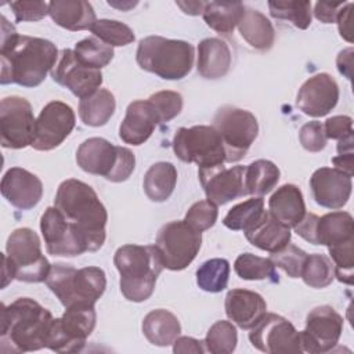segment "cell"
<instances>
[{
    "instance_id": "1",
    "label": "cell",
    "mask_w": 354,
    "mask_h": 354,
    "mask_svg": "<svg viewBox=\"0 0 354 354\" xmlns=\"http://www.w3.org/2000/svg\"><path fill=\"white\" fill-rule=\"evenodd\" d=\"M58 55L54 43L41 37L18 35L14 26L1 15V84L39 86L55 66Z\"/></svg>"
},
{
    "instance_id": "2",
    "label": "cell",
    "mask_w": 354,
    "mask_h": 354,
    "mask_svg": "<svg viewBox=\"0 0 354 354\" xmlns=\"http://www.w3.org/2000/svg\"><path fill=\"white\" fill-rule=\"evenodd\" d=\"M0 351L3 354L28 353L47 346L53 314L30 297H19L1 304Z\"/></svg>"
},
{
    "instance_id": "3",
    "label": "cell",
    "mask_w": 354,
    "mask_h": 354,
    "mask_svg": "<svg viewBox=\"0 0 354 354\" xmlns=\"http://www.w3.org/2000/svg\"><path fill=\"white\" fill-rule=\"evenodd\" d=\"M54 206L79 230L88 252L102 248L106 238L108 213L88 184L76 178L62 181L57 189Z\"/></svg>"
},
{
    "instance_id": "4",
    "label": "cell",
    "mask_w": 354,
    "mask_h": 354,
    "mask_svg": "<svg viewBox=\"0 0 354 354\" xmlns=\"http://www.w3.org/2000/svg\"><path fill=\"white\" fill-rule=\"evenodd\" d=\"M113 263L120 274V292L134 303L151 297L165 268L155 245H123L115 252Z\"/></svg>"
},
{
    "instance_id": "5",
    "label": "cell",
    "mask_w": 354,
    "mask_h": 354,
    "mask_svg": "<svg viewBox=\"0 0 354 354\" xmlns=\"http://www.w3.org/2000/svg\"><path fill=\"white\" fill-rule=\"evenodd\" d=\"M194 47L184 40L148 36L140 40L136 59L141 69L166 80L185 77L194 65Z\"/></svg>"
},
{
    "instance_id": "6",
    "label": "cell",
    "mask_w": 354,
    "mask_h": 354,
    "mask_svg": "<svg viewBox=\"0 0 354 354\" xmlns=\"http://www.w3.org/2000/svg\"><path fill=\"white\" fill-rule=\"evenodd\" d=\"M50 290L66 308L73 304H95L106 288V277L100 267H75L53 264L46 279Z\"/></svg>"
},
{
    "instance_id": "7",
    "label": "cell",
    "mask_w": 354,
    "mask_h": 354,
    "mask_svg": "<svg viewBox=\"0 0 354 354\" xmlns=\"http://www.w3.org/2000/svg\"><path fill=\"white\" fill-rule=\"evenodd\" d=\"M76 162L83 171L112 183L126 181L136 167V156L129 148L116 147L101 137L83 141L77 148Z\"/></svg>"
},
{
    "instance_id": "8",
    "label": "cell",
    "mask_w": 354,
    "mask_h": 354,
    "mask_svg": "<svg viewBox=\"0 0 354 354\" xmlns=\"http://www.w3.org/2000/svg\"><path fill=\"white\" fill-rule=\"evenodd\" d=\"M6 252L15 279L29 283L46 282L51 264L43 254L40 239L33 230H14L7 239Z\"/></svg>"
},
{
    "instance_id": "9",
    "label": "cell",
    "mask_w": 354,
    "mask_h": 354,
    "mask_svg": "<svg viewBox=\"0 0 354 354\" xmlns=\"http://www.w3.org/2000/svg\"><path fill=\"white\" fill-rule=\"evenodd\" d=\"M95 321L94 304L66 307L62 317L53 319L46 347L61 354L82 351L87 337L94 330Z\"/></svg>"
},
{
    "instance_id": "10",
    "label": "cell",
    "mask_w": 354,
    "mask_h": 354,
    "mask_svg": "<svg viewBox=\"0 0 354 354\" xmlns=\"http://www.w3.org/2000/svg\"><path fill=\"white\" fill-rule=\"evenodd\" d=\"M176 156L185 163L212 167L225 162L223 140L213 126L180 127L173 138Z\"/></svg>"
},
{
    "instance_id": "11",
    "label": "cell",
    "mask_w": 354,
    "mask_h": 354,
    "mask_svg": "<svg viewBox=\"0 0 354 354\" xmlns=\"http://www.w3.org/2000/svg\"><path fill=\"white\" fill-rule=\"evenodd\" d=\"M213 127L223 140L225 162L230 163L241 160L259 134L256 116L246 109L231 105L221 106L216 112L213 118Z\"/></svg>"
},
{
    "instance_id": "12",
    "label": "cell",
    "mask_w": 354,
    "mask_h": 354,
    "mask_svg": "<svg viewBox=\"0 0 354 354\" xmlns=\"http://www.w3.org/2000/svg\"><path fill=\"white\" fill-rule=\"evenodd\" d=\"M201 245V232L191 228L184 220L170 221L162 225L155 242L163 267L171 271L187 268L196 257Z\"/></svg>"
},
{
    "instance_id": "13",
    "label": "cell",
    "mask_w": 354,
    "mask_h": 354,
    "mask_svg": "<svg viewBox=\"0 0 354 354\" xmlns=\"http://www.w3.org/2000/svg\"><path fill=\"white\" fill-rule=\"evenodd\" d=\"M36 119L28 100L18 95L6 97L0 102L1 145L10 149H22L32 145Z\"/></svg>"
},
{
    "instance_id": "14",
    "label": "cell",
    "mask_w": 354,
    "mask_h": 354,
    "mask_svg": "<svg viewBox=\"0 0 354 354\" xmlns=\"http://www.w3.org/2000/svg\"><path fill=\"white\" fill-rule=\"evenodd\" d=\"M249 340L253 347L268 354H300V332L286 318L266 313L250 329Z\"/></svg>"
},
{
    "instance_id": "15",
    "label": "cell",
    "mask_w": 354,
    "mask_h": 354,
    "mask_svg": "<svg viewBox=\"0 0 354 354\" xmlns=\"http://www.w3.org/2000/svg\"><path fill=\"white\" fill-rule=\"evenodd\" d=\"M299 236L313 245L332 246L354 239V220L347 212H330L321 217L314 213H306L301 221L295 227Z\"/></svg>"
},
{
    "instance_id": "16",
    "label": "cell",
    "mask_w": 354,
    "mask_h": 354,
    "mask_svg": "<svg viewBox=\"0 0 354 354\" xmlns=\"http://www.w3.org/2000/svg\"><path fill=\"white\" fill-rule=\"evenodd\" d=\"M343 332V318L330 306L313 308L306 318V329L300 332L301 348L311 354L333 350Z\"/></svg>"
},
{
    "instance_id": "17",
    "label": "cell",
    "mask_w": 354,
    "mask_h": 354,
    "mask_svg": "<svg viewBox=\"0 0 354 354\" xmlns=\"http://www.w3.org/2000/svg\"><path fill=\"white\" fill-rule=\"evenodd\" d=\"M40 230L46 250L51 256L73 257L88 252L87 243L79 230L55 206L47 207L43 213Z\"/></svg>"
},
{
    "instance_id": "18",
    "label": "cell",
    "mask_w": 354,
    "mask_h": 354,
    "mask_svg": "<svg viewBox=\"0 0 354 354\" xmlns=\"http://www.w3.org/2000/svg\"><path fill=\"white\" fill-rule=\"evenodd\" d=\"M76 123L73 109L62 101L48 102L39 113L35 124L32 148L51 151L61 145L72 133Z\"/></svg>"
},
{
    "instance_id": "19",
    "label": "cell",
    "mask_w": 354,
    "mask_h": 354,
    "mask_svg": "<svg viewBox=\"0 0 354 354\" xmlns=\"http://www.w3.org/2000/svg\"><path fill=\"white\" fill-rule=\"evenodd\" d=\"M51 77L80 100L95 93L102 84L101 71L84 65L71 48H64L59 53Z\"/></svg>"
},
{
    "instance_id": "20",
    "label": "cell",
    "mask_w": 354,
    "mask_h": 354,
    "mask_svg": "<svg viewBox=\"0 0 354 354\" xmlns=\"http://www.w3.org/2000/svg\"><path fill=\"white\" fill-rule=\"evenodd\" d=\"M245 167L241 165L225 167L224 163L212 167H199L198 176L207 201L220 206L248 195L245 188Z\"/></svg>"
},
{
    "instance_id": "21",
    "label": "cell",
    "mask_w": 354,
    "mask_h": 354,
    "mask_svg": "<svg viewBox=\"0 0 354 354\" xmlns=\"http://www.w3.org/2000/svg\"><path fill=\"white\" fill-rule=\"evenodd\" d=\"M339 101V86L328 73H317L299 88L296 106L306 115L321 118L328 115Z\"/></svg>"
},
{
    "instance_id": "22",
    "label": "cell",
    "mask_w": 354,
    "mask_h": 354,
    "mask_svg": "<svg viewBox=\"0 0 354 354\" xmlns=\"http://www.w3.org/2000/svg\"><path fill=\"white\" fill-rule=\"evenodd\" d=\"M310 188L319 206L340 209L350 199L353 183L350 176L335 167H321L310 177Z\"/></svg>"
},
{
    "instance_id": "23",
    "label": "cell",
    "mask_w": 354,
    "mask_h": 354,
    "mask_svg": "<svg viewBox=\"0 0 354 354\" xmlns=\"http://www.w3.org/2000/svg\"><path fill=\"white\" fill-rule=\"evenodd\" d=\"M0 188L3 196L19 210L35 207L43 195L40 178L22 167L8 169L1 178Z\"/></svg>"
},
{
    "instance_id": "24",
    "label": "cell",
    "mask_w": 354,
    "mask_h": 354,
    "mask_svg": "<svg viewBox=\"0 0 354 354\" xmlns=\"http://www.w3.org/2000/svg\"><path fill=\"white\" fill-rule=\"evenodd\" d=\"M159 124L158 115L148 100H136L129 104L119 127V137L130 145L144 144Z\"/></svg>"
},
{
    "instance_id": "25",
    "label": "cell",
    "mask_w": 354,
    "mask_h": 354,
    "mask_svg": "<svg viewBox=\"0 0 354 354\" xmlns=\"http://www.w3.org/2000/svg\"><path fill=\"white\" fill-rule=\"evenodd\" d=\"M225 314L241 329H252L267 313L261 295L248 289H231L225 296Z\"/></svg>"
},
{
    "instance_id": "26",
    "label": "cell",
    "mask_w": 354,
    "mask_h": 354,
    "mask_svg": "<svg viewBox=\"0 0 354 354\" xmlns=\"http://www.w3.org/2000/svg\"><path fill=\"white\" fill-rule=\"evenodd\" d=\"M48 15L58 26L72 32L91 29L97 21L93 6L84 0L50 1Z\"/></svg>"
},
{
    "instance_id": "27",
    "label": "cell",
    "mask_w": 354,
    "mask_h": 354,
    "mask_svg": "<svg viewBox=\"0 0 354 354\" xmlns=\"http://www.w3.org/2000/svg\"><path fill=\"white\" fill-rule=\"evenodd\" d=\"M243 232L253 246L270 253L285 248L292 236L290 228L274 218L268 210H266L263 216Z\"/></svg>"
},
{
    "instance_id": "28",
    "label": "cell",
    "mask_w": 354,
    "mask_h": 354,
    "mask_svg": "<svg viewBox=\"0 0 354 354\" xmlns=\"http://www.w3.org/2000/svg\"><path fill=\"white\" fill-rule=\"evenodd\" d=\"M268 213L283 225L295 228L306 214V205L299 187L293 184L279 187L268 201Z\"/></svg>"
},
{
    "instance_id": "29",
    "label": "cell",
    "mask_w": 354,
    "mask_h": 354,
    "mask_svg": "<svg viewBox=\"0 0 354 354\" xmlns=\"http://www.w3.org/2000/svg\"><path fill=\"white\" fill-rule=\"evenodd\" d=\"M231 50L218 37H209L198 44V73L205 79H220L231 66Z\"/></svg>"
},
{
    "instance_id": "30",
    "label": "cell",
    "mask_w": 354,
    "mask_h": 354,
    "mask_svg": "<svg viewBox=\"0 0 354 354\" xmlns=\"http://www.w3.org/2000/svg\"><path fill=\"white\" fill-rule=\"evenodd\" d=\"M142 333L155 346H170L181 333L178 318L165 308L149 311L142 319Z\"/></svg>"
},
{
    "instance_id": "31",
    "label": "cell",
    "mask_w": 354,
    "mask_h": 354,
    "mask_svg": "<svg viewBox=\"0 0 354 354\" xmlns=\"http://www.w3.org/2000/svg\"><path fill=\"white\" fill-rule=\"evenodd\" d=\"M241 36L256 50L267 51L275 40V30L270 19L257 10L246 8L238 24Z\"/></svg>"
},
{
    "instance_id": "32",
    "label": "cell",
    "mask_w": 354,
    "mask_h": 354,
    "mask_svg": "<svg viewBox=\"0 0 354 354\" xmlns=\"http://www.w3.org/2000/svg\"><path fill=\"white\" fill-rule=\"evenodd\" d=\"M177 170L170 162L153 163L144 176V191L152 202H165L176 188Z\"/></svg>"
},
{
    "instance_id": "33",
    "label": "cell",
    "mask_w": 354,
    "mask_h": 354,
    "mask_svg": "<svg viewBox=\"0 0 354 354\" xmlns=\"http://www.w3.org/2000/svg\"><path fill=\"white\" fill-rule=\"evenodd\" d=\"M116 108L113 94L106 88H98L79 102V116L86 126L100 127L108 123Z\"/></svg>"
},
{
    "instance_id": "34",
    "label": "cell",
    "mask_w": 354,
    "mask_h": 354,
    "mask_svg": "<svg viewBox=\"0 0 354 354\" xmlns=\"http://www.w3.org/2000/svg\"><path fill=\"white\" fill-rule=\"evenodd\" d=\"M245 6L238 1H207L202 17L209 28L218 33H231L239 24Z\"/></svg>"
},
{
    "instance_id": "35",
    "label": "cell",
    "mask_w": 354,
    "mask_h": 354,
    "mask_svg": "<svg viewBox=\"0 0 354 354\" xmlns=\"http://www.w3.org/2000/svg\"><path fill=\"white\" fill-rule=\"evenodd\" d=\"M279 169L267 159H259L245 167V188L248 195L263 196L279 181Z\"/></svg>"
},
{
    "instance_id": "36",
    "label": "cell",
    "mask_w": 354,
    "mask_h": 354,
    "mask_svg": "<svg viewBox=\"0 0 354 354\" xmlns=\"http://www.w3.org/2000/svg\"><path fill=\"white\" fill-rule=\"evenodd\" d=\"M236 275L246 281H268L278 283L279 277L275 271V266L270 259L256 256L253 253H242L234 263Z\"/></svg>"
},
{
    "instance_id": "37",
    "label": "cell",
    "mask_w": 354,
    "mask_h": 354,
    "mask_svg": "<svg viewBox=\"0 0 354 354\" xmlns=\"http://www.w3.org/2000/svg\"><path fill=\"white\" fill-rule=\"evenodd\" d=\"M266 212L263 196L243 201L228 210L223 224L232 231H245L252 227Z\"/></svg>"
},
{
    "instance_id": "38",
    "label": "cell",
    "mask_w": 354,
    "mask_h": 354,
    "mask_svg": "<svg viewBox=\"0 0 354 354\" xmlns=\"http://www.w3.org/2000/svg\"><path fill=\"white\" fill-rule=\"evenodd\" d=\"M230 263L225 259H210L196 270L198 286L210 293H218L228 285Z\"/></svg>"
},
{
    "instance_id": "39",
    "label": "cell",
    "mask_w": 354,
    "mask_h": 354,
    "mask_svg": "<svg viewBox=\"0 0 354 354\" xmlns=\"http://www.w3.org/2000/svg\"><path fill=\"white\" fill-rule=\"evenodd\" d=\"M304 283L310 288L321 289L326 288L332 283L335 278V270L332 260L321 253L308 254L301 271V277Z\"/></svg>"
},
{
    "instance_id": "40",
    "label": "cell",
    "mask_w": 354,
    "mask_h": 354,
    "mask_svg": "<svg viewBox=\"0 0 354 354\" xmlns=\"http://www.w3.org/2000/svg\"><path fill=\"white\" fill-rule=\"evenodd\" d=\"M270 15L277 19H286L299 29H307L311 24V1H268Z\"/></svg>"
},
{
    "instance_id": "41",
    "label": "cell",
    "mask_w": 354,
    "mask_h": 354,
    "mask_svg": "<svg viewBox=\"0 0 354 354\" xmlns=\"http://www.w3.org/2000/svg\"><path fill=\"white\" fill-rule=\"evenodd\" d=\"M73 51L79 61H82L84 65L100 71L113 58V47L105 44L95 36L77 41Z\"/></svg>"
},
{
    "instance_id": "42",
    "label": "cell",
    "mask_w": 354,
    "mask_h": 354,
    "mask_svg": "<svg viewBox=\"0 0 354 354\" xmlns=\"http://www.w3.org/2000/svg\"><path fill=\"white\" fill-rule=\"evenodd\" d=\"M206 351L212 354H230L235 350L238 343L236 328L230 321L214 322L205 337Z\"/></svg>"
},
{
    "instance_id": "43",
    "label": "cell",
    "mask_w": 354,
    "mask_h": 354,
    "mask_svg": "<svg viewBox=\"0 0 354 354\" xmlns=\"http://www.w3.org/2000/svg\"><path fill=\"white\" fill-rule=\"evenodd\" d=\"M91 33L111 47H122L134 41L136 36L130 26L115 19H97Z\"/></svg>"
},
{
    "instance_id": "44",
    "label": "cell",
    "mask_w": 354,
    "mask_h": 354,
    "mask_svg": "<svg viewBox=\"0 0 354 354\" xmlns=\"http://www.w3.org/2000/svg\"><path fill=\"white\" fill-rule=\"evenodd\" d=\"M333 263L335 277L347 285H353L354 277V239L336 243L328 248Z\"/></svg>"
},
{
    "instance_id": "45",
    "label": "cell",
    "mask_w": 354,
    "mask_h": 354,
    "mask_svg": "<svg viewBox=\"0 0 354 354\" xmlns=\"http://www.w3.org/2000/svg\"><path fill=\"white\" fill-rule=\"evenodd\" d=\"M307 256L308 254L296 245L288 243L281 250L271 253L268 259L277 268L283 270L290 278H300Z\"/></svg>"
},
{
    "instance_id": "46",
    "label": "cell",
    "mask_w": 354,
    "mask_h": 354,
    "mask_svg": "<svg viewBox=\"0 0 354 354\" xmlns=\"http://www.w3.org/2000/svg\"><path fill=\"white\" fill-rule=\"evenodd\" d=\"M148 101L153 106L159 123H166L174 119L183 109V97L177 91L163 90L152 94Z\"/></svg>"
},
{
    "instance_id": "47",
    "label": "cell",
    "mask_w": 354,
    "mask_h": 354,
    "mask_svg": "<svg viewBox=\"0 0 354 354\" xmlns=\"http://www.w3.org/2000/svg\"><path fill=\"white\" fill-rule=\"evenodd\" d=\"M217 216H218L217 206L213 202L203 199V201L195 202L188 209L184 221L195 231L203 232L216 224Z\"/></svg>"
},
{
    "instance_id": "48",
    "label": "cell",
    "mask_w": 354,
    "mask_h": 354,
    "mask_svg": "<svg viewBox=\"0 0 354 354\" xmlns=\"http://www.w3.org/2000/svg\"><path fill=\"white\" fill-rule=\"evenodd\" d=\"M299 140L303 148L308 152H319L326 145V136L324 130V123L318 120L307 122L300 127Z\"/></svg>"
},
{
    "instance_id": "49",
    "label": "cell",
    "mask_w": 354,
    "mask_h": 354,
    "mask_svg": "<svg viewBox=\"0 0 354 354\" xmlns=\"http://www.w3.org/2000/svg\"><path fill=\"white\" fill-rule=\"evenodd\" d=\"M10 7L17 22L40 21L48 14V3L46 1H11Z\"/></svg>"
},
{
    "instance_id": "50",
    "label": "cell",
    "mask_w": 354,
    "mask_h": 354,
    "mask_svg": "<svg viewBox=\"0 0 354 354\" xmlns=\"http://www.w3.org/2000/svg\"><path fill=\"white\" fill-rule=\"evenodd\" d=\"M324 130L326 138L340 141L348 136H353V119L346 115L332 116L325 120Z\"/></svg>"
},
{
    "instance_id": "51",
    "label": "cell",
    "mask_w": 354,
    "mask_h": 354,
    "mask_svg": "<svg viewBox=\"0 0 354 354\" xmlns=\"http://www.w3.org/2000/svg\"><path fill=\"white\" fill-rule=\"evenodd\" d=\"M344 3H325L318 1L314 7V15L318 21L324 24H333L337 19V15L342 10Z\"/></svg>"
},
{
    "instance_id": "52",
    "label": "cell",
    "mask_w": 354,
    "mask_h": 354,
    "mask_svg": "<svg viewBox=\"0 0 354 354\" xmlns=\"http://www.w3.org/2000/svg\"><path fill=\"white\" fill-rule=\"evenodd\" d=\"M173 351L176 354H187V353H194V354H201L206 351L205 343L194 339V337H188V336H178L174 343H173Z\"/></svg>"
},
{
    "instance_id": "53",
    "label": "cell",
    "mask_w": 354,
    "mask_h": 354,
    "mask_svg": "<svg viewBox=\"0 0 354 354\" xmlns=\"http://www.w3.org/2000/svg\"><path fill=\"white\" fill-rule=\"evenodd\" d=\"M351 8L353 3H344L342 7L339 15H337V26H339V33L340 36L347 40L348 43L353 41V33H351Z\"/></svg>"
},
{
    "instance_id": "54",
    "label": "cell",
    "mask_w": 354,
    "mask_h": 354,
    "mask_svg": "<svg viewBox=\"0 0 354 354\" xmlns=\"http://www.w3.org/2000/svg\"><path fill=\"white\" fill-rule=\"evenodd\" d=\"M336 65L339 72L350 80L353 76V48L351 47L339 53L336 58Z\"/></svg>"
},
{
    "instance_id": "55",
    "label": "cell",
    "mask_w": 354,
    "mask_h": 354,
    "mask_svg": "<svg viewBox=\"0 0 354 354\" xmlns=\"http://www.w3.org/2000/svg\"><path fill=\"white\" fill-rule=\"evenodd\" d=\"M335 169L343 171L344 174L353 177V167H354V153H343L337 155L332 159Z\"/></svg>"
},
{
    "instance_id": "56",
    "label": "cell",
    "mask_w": 354,
    "mask_h": 354,
    "mask_svg": "<svg viewBox=\"0 0 354 354\" xmlns=\"http://www.w3.org/2000/svg\"><path fill=\"white\" fill-rule=\"evenodd\" d=\"M176 4L189 15H199L203 12L206 1H176Z\"/></svg>"
},
{
    "instance_id": "57",
    "label": "cell",
    "mask_w": 354,
    "mask_h": 354,
    "mask_svg": "<svg viewBox=\"0 0 354 354\" xmlns=\"http://www.w3.org/2000/svg\"><path fill=\"white\" fill-rule=\"evenodd\" d=\"M1 260H3V282H1V288H6L8 285V282H11L12 279H15L14 277V272H12V268L8 263V259L6 254L1 256Z\"/></svg>"
},
{
    "instance_id": "58",
    "label": "cell",
    "mask_w": 354,
    "mask_h": 354,
    "mask_svg": "<svg viewBox=\"0 0 354 354\" xmlns=\"http://www.w3.org/2000/svg\"><path fill=\"white\" fill-rule=\"evenodd\" d=\"M353 142H354L353 136H348V137L340 140L339 144H337V153H339V155H343V153H353Z\"/></svg>"
}]
</instances>
